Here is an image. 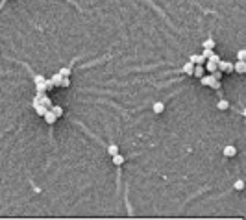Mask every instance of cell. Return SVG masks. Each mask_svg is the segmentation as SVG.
Instances as JSON below:
<instances>
[{
    "label": "cell",
    "instance_id": "obj_1",
    "mask_svg": "<svg viewBox=\"0 0 246 220\" xmlns=\"http://www.w3.org/2000/svg\"><path fill=\"white\" fill-rule=\"evenodd\" d=\"M200 83H202V85H209V87H213L215 91L220 89V82H218L213 74H209V76H202V78H200Z\"/></svg>",
    "mask_w": 246,
    "mask_h": 220
},
{
    "label": "cell",
    "instance_id": "obj_2",
    "mask_svg": "<svg viewBox=\"0 0 246 220\" xmlns=\"http://www.w3.org/2000/svg\"><path fill=\"white\" fill-rule=\"evenodd\" d=\"M217 69L220 70V72H231L233 70V63H230V61H218L217 63Z\"/></svg>",
    "mask_w": 246,
    "mask_h": 220
},
{
    "label": "cell",
    "instance_id": "obj_3",
    "mask_svg": "<svg viewBox=\"0 0 246 220\" xmlns=\"http://www.w3.org/2000/svg\"><path fill=\"white\" fill-rule=\"evenodd\" d=\"M43 118H45V122H46L48 126H54V124H56V120H58V117L52 113V109H46V113L43 115Z\"/></svg>",
    "mask_w": 246,
    "mask_h": 220
},
{
    "label": "cell",
    "instance_id": "obj_4",
    "mask_svg": "<svg viewBox=\"0 0 246 220\" xmlns=\"http://www.w3.org/2000/svg\"><path fill=\"white\" fill-rule=\"evenodd\" d=\"M46 109H48V107H45L43 104H39V100H37V98H34V111H35L39 117H43V115H45V113H46Z\"/></svg>",
    "mask_w": 246,
    "mask_h": 220
},
{
    "label": "cell",
    "instance_id": "obj_5",
    "mask_svg": "<svg viewBox=\"0 0 246 220\" xmlns=\"http://www.w3.org/2000/svg\"><path fill=\"white\" fill-rule=\"evenodd\" d=\"M233 70L239 72V74H244V72H246V61H244V59H239L237 63L233 65Z\"/></svg>",
    "mask_w": 246,
    "mask_h": 220
},
{
    "label": "cell",
    "instance_id": "obj_6",
    "mask_svg": "<svg viewBox=\"0 0 246 220\" xmlns=\"http://www.w3.org/2000/svg\"><path fill=\"white\" fill-rule=\"evenodd\" d=\"M191 63H194V65H204L206 63V58L202 56V54H192V56L189 58Z\"/></svg>",
    "mask_w": 246,
    "mask_h": 220
},
{
    "label": "cell",
    "instance_id": "obj_7",
    "mask_svg": "<svg viewBox=\"0 0 246 220\" xmlns=\"http://www.w3.org/2000/svg\"><path fill=\"white\" fill-rule=\"evenodd\" d=\"M224 156L226 157H235L237 156V148H235L233 144H228L226 148H224Z\"/></svg>",
    "mask_w": 246,
    "mask_h": 220
},
{
    "label": "cell",
    "instance_id": "obj_8",
    "mask_svg": "<svg viewBox=\"0 0 246 220\" xmlns=\"http://www.w3.org/2000/svg\"><path fill=\"white\" fill-rule=\"evenodd\" d=\"M111 157H113V165H115V167H122V165H124V161H126V157H124V156H120L119 152H117L115 156H111Z\"/></svg>",
    "mask_w": 246,
    "mask_h": 220
},
{
    "label": "cell",
    "instance_id": "obj_9",
    "mask_svg": "<svg viewBox=\"0 0 246 220\" xmlns=\"http://www.w3.org/2000/svg\"><path fill=\"white\" fill-rule=\"evenodd\" d=\"M204 72H206L204 65H194V69H192V76H196V78H202Z\"/></svg>",
    "mask_w": 246,
    "mask_h": 220
},
{
    "label": "cell",
    "instance_id": "obj_10",
    "mask_svg": "<svg viewBox=\"0 0 246 220\" xmlns=\"http://www.w3.org/2000/svg\"><path fill=\"white\" fill-rule=\"evenodd\" d=\"M74 59H76V58H74ZM72 59V61H74ZM59 74L63 76V78H70V74H72V63L69 65V67H63L61 70H59Z\"/></svg>",
    "mask_w": 246,
    "mask_h": 220
},
{
    "label": "cell",
    "instance_id": "obj_11",
    "mask_svg": "<svg viewBox=\"0 0 246 220\" xmlns=\"http://www.w3.org/2000/svg\"><path fill=\"white\" fill-rule=\"evenodd\" d=\"M217 107L220 109V111H226V109H230V102L226 100V98H220V100L217 102Z\"/></svg>",
    "mask_w": 246,
    "mask_h": 220
},
{
    "label": "cell",
    "instance_id": "obj_12",
    "mask_svg": "<svg viewBox=\"0 0 246 220\" xmlns=\"http://www.w3.org/2000/svg\"><path fill=\"white\" fill-rule=\"evenodd\" d=\"M152 109H154V113H156V115H159V113H163V111H165V104H163V102H154Z\"/></svg>",
    "mask_w": 246,
    "mask_h": 220
},
{
    "label": "cell",
    "instance_id": "obj_13",
    "mask_svg": "<svg viewBox=\"0 0 246 220\" xmlns=\"http://www.w3.org/2000/svg\"><path fill=\"white\" fill-rule=\"evenodd\" d=\"M202 46H204V48H211V50H213V48L217 46V43H215V39H213V37H207L204 43H202Z\"/></svg>",
    "mask_w": 246,
    "mask_h": 220
},
{
    "label": "cell",
    "instance_id": "obj_14",
    "mask_svg": "<svg viewBox=\"0 0 246 220\" xmlns=\"http://www.w3.org/2000/svg\"><path fill=\"white\" fill-rule=\"evenodd\" d=\"M207 72H215L217 70V63L215 61H211V59H206V67H204Z\"/></svg>",
    "mask_w": 246,
    "mask_h": 220
},
{
    "label": "cell",
    "instance_id": "obj_15",
    "mask_svg": "<svg viewBox=\"0 0 246 220\" xmlns=\"http://www.w3.org/2000/svg\"><path fill=\"white\" fill-rule=\"evenodd\" d=\"M192 69H194V63H191V61H187V63L183 65V72H185L187 76H192Z\"/></svg>",
    "mask_w": 246,
    "mask_h": 220
},
{
    "label": "cell",
    "instance_id": "obj_16",
    "mask_svg": "<svg viewBox=\"0 0 246 220\" xmlns=\"http://www.w3.org/2000/svg\"><path fill=\"white\" fill-rule=\"evenodd\" d=\"M50 80H52V83H54V87H59V83H61V80H63V76H61L59 72H56Z\"/></svg>",
    "mask_w": 246,
    "mask_h": 220
},
{
    "label": "cell",
    "instance_id": "obj_17",
    "mask_svg": "<svg viewBox=\"0 0 246 220\" xmlns=\"http://www.w3.org/2000/svg\"><path fill=\"white\" fill-rule=\"evenodd\" d=\"M50 109H52V113H54L58 118H59V117H63V107H59V106H52Z\"/></svg>",
    "mask_w": 246,
    "mask_h": 220
},
{
    "label": "cell",
    "instance_id": "obj_18",
    "mask_svg": "<svg viewBox=\"0 0 246 220\" xmlns=\"http://www.w3.org/2000/svg\"><path fill=\"white\" fill-rule=\"evenodd\" d=\"M117 152H119V146H117V144H109L108 146V153H109V156H115Z\"/></svg>",
    "mask_w": 246,
    "mask_h": 220
},
{
    "label": "cell",
    "instance_id": "obj_19",
    "mask_svg": "<svg viewBox=\"0 0 246 220\" xmlns=\"http://www.w3.org/2000/svg\"><path fill=\"white\" fill-rule=\"evenodd\" d=\"M233 187H235L237 191H242V189H244V181H242V180H237V181L233 183Z\"/></svg>",
    "mask_w": 246,
    "mask_h": 220
},
{
    "label": "cell",
    "instance_id": "obj_20",
    "mask_svg": "<svg viewBox=\"0 0 246 220\" xmlns=\"http://www.w3.org/2000/svg\"><path fill=\"white\" fill-rule=\"evenodd\" d=\"M237 59H246V50H244V48L237 52Z\"/></svg>",
    "mask_w": 246,
    "mask_h": 220
},
{
    "label": "cell",
    "instance_id": "obj_21",
    "mask_svg": "<svg viewBox=\"0 0 246 220\" xmlns=\"http://www.w3.org/2000/svg\"><path fill=\"white\" fill-rule=\"evenodd\" d=\"M69 85H70V78H63L59 83V87H69Z\"/></svg>",
    "mask_w": 246,
    "mask_h": 220
},
{
    "label": "cell",
    "instance_id": "obj_22",
    "mask_svg": "<svg viewBox=\"0 0 246 220\" xmlns=\"http://www.w3.org/2000/svg\"><path fill=\"white\" fill-rule=\"evenodd\" d=\"M211 54H213V50H211V48H204V52H202V56H204V58L207 59V58L211 56Z\"/></svg>",
    "mask_w": 246,
    "mask_h": 220
},
{
    "label": "cell",
    "instance_id": "obj_23",
    "mask_svg": "<svg viewBox=\"0 0 246 220\" xmlns=\"http://www.w3.org/2000/svg\"><path fill=\"white\" fill-rule=\"evenodd\" d=\"M207 59H211V61H215V63H218V61H220V58L217 56V54H215V52H213V54H211V56H209Z\"/></svg>",
    "mask_w": 246,
    "mask_h": 220
},
{
    "label": "cell",
    "instance_id": "obj_24",
    "mask_svg": "<svg viewBox=\"0 0 246 220\" xmlns=\"http://www.w3.org/2000/svg\"><path fill=\"white\" fill-rule=\"evenodd\" d=\"M6 2H7V0H0V9H2V7L6 6Z\"/></svg>",
    "mask_w": 246,
    "mask_h": 220
}]
</instances>
